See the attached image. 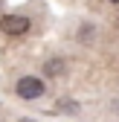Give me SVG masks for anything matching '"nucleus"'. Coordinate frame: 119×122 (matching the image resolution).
Instances as JSON below:
<instances>
[{
	"label": "nucleus",
	"instance_id": "7ed1b4c3",
	"mask_svg": "<svg viewBox=\"0 0 119 122\" xmlns=\"http://www.w3.org/2000/svg\"><path fill=\"white\" fill-rule=\"evenodd\" d=\"M64 70H67V61L64 58H50L47 64H44V73L52 76V79H55V76H64Z\"/></svg>",
	"mask_w": 119,
	"mask_h": 122
},
{
	"label": "nucleus",
	"instance_id": "f257e3e1",
	"mask_svg": "<svg viewBox=\"0 0 119 122\" xmlns=\"http://www.w3.org/2000/svg\"><path fill=\"white\" fill-rule=\"evenodd\" d=\"M15 93H18L23 102L41 99L44 96V81L35 79V76H23V79H18V84H15Z\"/></svg>",
	"mask_w": 119,
	"mask_h": 122
},
{
	"label": "nucleus",
	"instance_id": "20e7f679",
	"mask_svg": "<svg viewBox=\"0 0 119 122\" xmlns=\"http://www.w3.org/2000/svg\"><path fill=\"white\" fill-rule=\"evenodd\" d=\"M55 111H67V113H79V105L76 102H70V99H61L55 105Z\"/></svg>",
	"mask_w": 119,
	"mask_h": 122
},
{
	"label": "nucleus",
	"instance_id": "f03ea898",
	"mask_svg": "<svg viewBox=\"0 0 119 122\" xmlns=\"http://www.w3.org/2000/svg\"><path fill=\"white\" fill-rule=\"evenodd\" d=\"M29 26L32 23H29V18H23V15H3V18H0V29H3L6 35H23Z\"/></svg>",
	"mask_w": 119,
	"mask_h": 122
},
{
	"label": "nucleus",
	"instance_id": "39448f33",
	"mask_svg": "<svg viewBox=\"0 0 119 122\" xmlns=\"http://www.w3.org/2000/svg\"><path fill=\"white\" fill-rule=\"evenodd\" d=\"M20 122H32V119H20Z\"/></svg>",
	"mask_w": 119,
	"mask_h": 122
},
{
	"label": "nucleus",
	"instance_id": "423d86ee",
	"mask_svg": "<svg viewBox=\"0 0 119 122\" xmlns=\"http://www.w3.org/2000/svg\"><path fill=\"white\" fill-rule=\"evenodd\" d=\"M110 3H119V0H110Z\"/></svg>",
	"mask_w": 119,
	"mask_h": 122
}]
</instances>
